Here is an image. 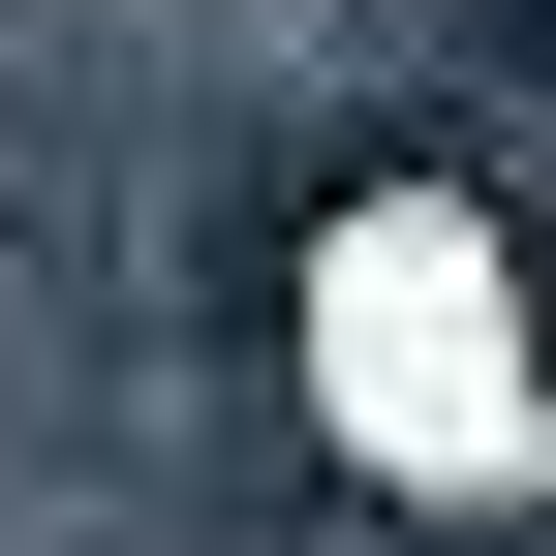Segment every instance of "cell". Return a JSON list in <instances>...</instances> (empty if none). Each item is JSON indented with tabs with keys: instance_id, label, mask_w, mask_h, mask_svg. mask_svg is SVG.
I'll list each match as a JSON object with an SVG mask.
<instances>
[{
	"instance_id": "6da1fadb",
	"label": "cell",
	"mask_w": 556,
	"mask_h": 556,
	"mask_svg": "<svg viewBox=\"0 0 556 556\" xmlns=\"http://www.w3.org/2000/svg\"><path fill=\"white\" fill-rule=\"evenodd\" d=\"M495 62H526V93H556V0H495Z\"/></svg>"
}]
</instances>
